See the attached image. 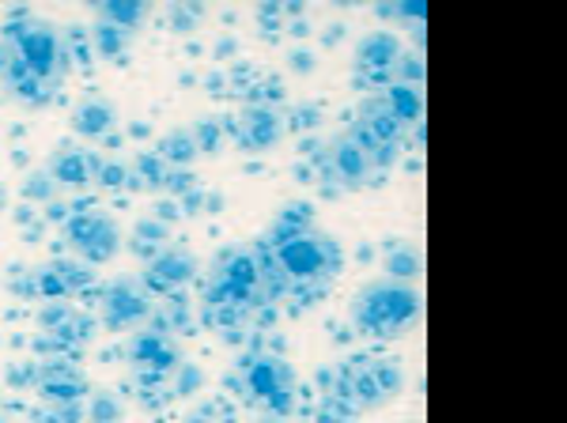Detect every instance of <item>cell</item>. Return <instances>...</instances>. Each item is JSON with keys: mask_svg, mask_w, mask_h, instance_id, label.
I'll use <instances>...</instances> for the list:
<instances>
[{"mask_svg": "<svg viewBox=\"0 0 567 423\" xmlns=\"http://www.w3.org/2000/svg\"><path fill=\"white\" fill-rule=\"evenodd\" d=\"M133 34L130 31H122V27H114V23H103L99 20L95 27V34H91V42H95V50H99V58H117V53L130 45Z\"/></svg>", "mask_w": 567, "mask_h": 423, "instance_id": "cell-22", "label": "cell"}, {"mask_svg": "<svg viewBox=\"0 0 567 423\" xmlns=\"http://www.w3.org/2000/svg\"><path fill=\"white\" fill-rule=\"evenodd\" d=\"M0 45H4L12 69L27 72V76H39L45 84H58V87L65 84L69 50H65V34L53 23L34 20V16H16V20L4 23Z\"/></svg>", "mask_w": 567, "mask_h": 423, "instance_id": "cell-3", "label": "cell"}, {"mask_svg": "<svg viewBox=\"0 0 567 423\" xmlns=\"http://www.w3.org/2000/svg\"><path fill=\"white\" fill-rule=\"evenodd\" d=\"M280 133H284V117L272 106H246L239 117V128H235V136H239V144L246 152L272 148V144L280 141Z\"/></svg>", "mask_w": 567, "mask_h": 423, "instance_id": "cell-15", "label": "cell"}, {"mask_svg": "<svg viewBox=\"0 0 567 423\" xmlns=\"http://www.w3.org/2000/svg\"><path fill=\"white\" fill-rule=\"evenodd\" d=\"M401 385H405V367L398 360H386V355H352V360L337 367L329 393L360 416V412H374L390 398H398Z\"/></svg>", "mask_w": 567, "mask_h": 423, "instance_id": "cell-5", "label": "cell"}, {"mask_svg": "<svg viewBox=\"0 0 567 423\" xmlns=\"http://www.w3.org/2000/svg\"><path fill=\"white\" fill-rule=\"evenodd\" d=\"M420 269H424V257L413 243H390L386 246V280L413 283Z\"/></svg>", "mask_w": 567, "mask_h": 423, "instance_id": "cell-19", "label": "cell"}, {"mask_svg": "<svg viewBox=\"0 0 567 423\" xmlns=\"http://www.w3.org/2000/svg\"><path fill=\"white\" fill-rule=\"evenodd\" d=\"M315 208L291 205L272 219L269 235L258 243L265 265V288L272 302H296L310 307L333 288L344 269L341 243L315 224Z\"/></svg>", "mask_w": 567, "mask_h": 423, "instance_id": "cell-1", "label": "cell"}, {"mask_svg": "<svg viewBox=\"0 0 567 423\" xmlns=\"http://www.w3.org/2000/svg\"><path fill=\"white\" fill-rule=\"evenodd\" d=\"M50 171L61 186H84L91 182V174L99 171V163L91 159V152H80V148H58L50 159Z\"/></svg>", "mask_w": 567, "mask_h": 423, "instance_id": "cell-18", "label": "cell"}, {"mask_svg": "<svg viewBox=\"0 0 567 423\" xmlns=\"http://www.w3.org/2000/svg\"><path fill=\"white\" fill-rule=\"evenodd\" d=\"M197 272V261L189 250H182V246H163L159 254L148 257V269H144L141 283L152 291V296H175L182 283L189 280V276Z\"/></svg>", "mask_w": 567, "mask_h": 423, "instance_id": "cell-13", "label": "cell"}, {"mask_svg": "<svg viewBox=\"0 0 567 423\" xmlns=\"http://www.w3.org/2000/svg\"><path fill=\"white\" fill-rule=\"evenodd\" d=\"M315 171H318V182L326 186V193L371 189L374 182L386 174V167L374 159V152L352 133L349 125L322 144V152L315 155Z\"/></svg>", "mask_w": 567, "mask_h": 423, "instance_id": "cell-6", "label": "cell"}, {"mask_svg": "<svg viewBox=\"0 0 567 423\" xmlns=\"http://www.w3.org/2000/svg\"><path fill=\"white\" fill-rule=\"evenodd\" d=\"M261 423H284V420H280V416H265Z\"/></svg>", "mask_w": 567, "mask_h": 423, "instance_id": "cell-24", "label": "cell"}, {"mask_svg": "<svg viewBox=\"0 0 567 423\" xmlns=\"http://www.w3.org/2000/svg\"><path fill=\"white\" fill-rule=\"evenodd\" d=\"M72 125L84 136H99L114 125V110H110L103 99H87V103H80V110L72 114Z\"/></svg>", "mask_w": 567, "mask_h": 423, "instance_id": "cell-20", "label": "cell"}, {"mask_svg": "<svg viewBox=\"0 0 567 423\" xmlns=\"http://www.w3.org/2000/svg\"><path fill=\"white\" fill-rule=\"evenodd\" d=\"M382 103H386L393 114L401 117L409 128L420 133V122H424V87H413V84H386L379 91Z\"/></svg>", "mask_w": 567, "mask_h": 423, "instance_id": "cell-17", "label": "cell"}, {"mask_svg": "<svg viewBox=\"0 0 567 423\" xmlns=\"http://www.w3.org/2000/svg\"><path fill=\"white\" fill-rule=\"evenodd\" d=\"M34 385L50 404H72L80 398H87V379L76 363L65 360V355H50L45 363H39L34 371Z\"/></svg>", "mask_w": 567, "mask_h": 423, "instance_id": "cell-12", "label": "cell"}, {"mask_svg": "<svg viewBox=\"0 0 567 423\" xmlns=\"http://www.w3.org/2000/svg\"><path fill=\"white\" fill-rule=\"evenodd\" d=\"M152 314V291L141 280H114L103 296V321L110 329H133Z\"/></svg>", "mask_w": 567, "mask_h": 423, "instance_id": "cell-10", "label": "cell"}, {"mask_svg": "<svg viewBox=\"0 0 567 423\" xmlns=\"http://www.w3.org/2000/svg\"><path fill=\"white\" fill-rule=\"evenodd\" d=\"M69 243L76 246L87 261H110L117 254V227L106 212H80L69 219Z\"/></svg>", "mask_w": 567, "mask_h": 423, "instance_id": "cell-9", "label": "cell"}, {"mask_svg": "<svg viewBox=\"0 0 567 423\" xmlns=\"http://www.w3.org/2000/svg\"><path fill=\"white\" fill-rule=\"evenodd\" d=\"M91 420H95V423H117V420H122V404L114 401V393H95V398H91Z\"/></svg>", "mask_w": 567, "mask_h": 423, "instance_id": "cell-23", "label": "cell"}, {"mask_svg": "<svg viewBox=\"0 0 567 423\" xmlns=\"http://www.w3.org/2000/svg\"><path fill=\"white\" fill-rule=\"evenodd\" d=\"M349 128H352L355 136H360L363 144H368V148L374 152V159H379L386 171L401 159V155H405L409 144H413L416 136H420L416 128H409L386 103H382L379 91H371V95L363 99Z\"/></svg>", "mask_w": 567, "mask_h": 423, "instance_id": "cell-8", "label": "cell"}, {"mask_svg": "<svg viewBox=\"0 0 567 423\" xmlns=\"http://www.w3.org/2000/svg\"><path fill=\"white\" fill-rule=\"evenodd\" d=\"M205 302H208V318L219 329H239L261 307H272L269 288H265V265L258 243L231 246V250L216 257L205 283Z\"/></svg>", "mask_w": 567, "mask_h": 423, "instance_id": "cell-2", "label": "cell"}, {"mask_svg": "<svg viewBox=\"0 0 567 423\" xmlns=\"http://www.w3.org/2000/svg\"><path fill=\"white\" fill-rule=\"evenodd\" d=\"M0 423H12V420H8V416H4V412H0Z\"/></svg>", "mask_w": 567, "mask_h": 423, "instance_id": "cell-25", "label": "cell"}, {"mask_svg": "<svg viewBox=\"0 0 567 423\" xmlns=\"http://www.w3.org/2000/svg\"><path fill=\"white\" fill-rule=\"evenodd\" d=\"M99 20L133 34L144 20V4H136V0H110V4H99Z\"/></svg>", "mask_w": 567, "mask_h": 423, "instance_id": "cell-21", "label": "cell"}, {"mask_svg": "<svg viewBox=\"0 0 567 423\" xmlns=\"http://www.w3.org/2000/svg\"><path fill=\"white\" fill-rule=\"evenodd\" d=\"M239 390L265 416H284L296 404V371L284 355L254 348L239 360Z\"/></svg>", "mask_w": 567, "mask_h": 423, "instance_id": "cell-7", "label": "cell"}, {"mask_svg": "<svg viewBox=\"0 0 567 423\" xmlns=\"http://www.w3.org/2000/svg\"><path fill=\"white\" fill-rule=\"evenodd\" d=\"M401 58V45L390 31H371L368 39L355 50V69H360V80L371 91H382L393 84V64Z\"/></svg>", "mask_w": 567, "mask_h": 423, "instance_id": "cell-11", "label": "cell"}, {"mask_svg": "<svg viewBox=\"0 0 567 423\" xmlns=\"http://www.w3.org/2000/svg\"><path fill=\"white\" fill-rule=\"evenodd\" d=\"M130 360L136 367V374L141 379H163V374H171V371H178V344L171 340L167 329H148V333H141V337H133V344H130Z\"/></svg>", "mask_w": 567, "mask_h": 423, "instance_id": "cell-14", "label": "cell"}, {"mask_svg": "<svg viewBox=\"0 0 567 423\" xmlns=\"http://www.w3.org/2000/svg\"><path fill=\"white\" fill-rule=\"evenodd\" d=\"M420 291L416 283H401V280H371L368 288L355 291L352 299V326L363 337L374 340H393L416 326L420 318Z\"/></svg>", "mask_w": 567, "mask_h": 423, "instance_id": "cell-4", "label": "cell"}, {"mask_svg": "<svg viewBox=\"0 0 567 423\" xmlns=\"http://www.w3.org/2000/svg\"><path fill=\"white\" fill-rule=\"evenodd\" d=\"M87 280L91 276H87L84 265L50 261V265H42V269H34L31 288H34V296H42V299H69L72 291L87 288Z\"/></svg>", "mask_w": 567, "mask_h": 423, "instance_id": "cell-16", "label": "cell"}]
</instances>
